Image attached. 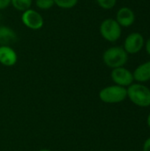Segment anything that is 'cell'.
I'll list each match as a JSON object with an SVG mask.
<instances>
[{
	"mask_svg": "<svg viewBox=\"0 0 150 151\" xmlns=\"http://www.w3.org/2000/svg\"><path fill=\"white\" fill-rule=\"evenodd\" d=\"M127 98L136 106L147 108L150 106V88L143 83H133L126 88Z\"/></svg>",
	"mask_w": 150,
	"mask_h": 151,
	"instance_id": "1",
	"label": "cell"
},
{
	"mask_svg": "<svg viewBox=\"0 0 150 151\" xmlns=\"http://www.w3.org/2000/svg\"><path fill=\"white\" fill-rule=\"evenodd\" d=\"M21 21L25 27L35 31L42 29L44 25V19L42 15L32 8L22 12Z\"/></svg>",
	"mask_w": 150,
	"mask_h": 151,
	"instance_id": "5",
	"label": "cell"
},
{
	"mask_svg": "<svg viewBox=\"0 0 150 151\" xmlns=\"http://www.w3.org/2000/svg\"><path fill=\"white\" fill-rule=\"evenodd\" d=\"M96 3L101 8L104 10H111L116 5L117 0H96Z\"/></svg>",
	"mask_w": 150,
	"mask_h": 151,
	"instance_id": "15",
	"label": "cell"
},
{
	"mask_svg": "<svg viewBox=\"0 0 150 151\" xmlns=\"http://www.w3.org/2000/svg\"><path fill=\"white\" fill-rule=\"evenodd\" d=\"M115 19L121 27H128L134 23L135 14L131 8L124 6L118 11Z\"/></svg>",
	"mask_w": 150,
	"mask_h": 151,
	"instance_id": "8",
	"label": "cell"
},
{
	"mask_svg": "<svg viewBox=\"0 0 150 151\" xmlns=\"http://www.w3.org/2000/svg\"><path fill=\"white\" fill-rule=\"evenodd\" d=\"M11 5V0H0V11L8 8Z\"/></svg>",
	"mask_w": 150,
	"mask_h": 151,
	"instance_id": "16",
	"label": "cell"
},
{
	"mask_svg": "<svg viewBox=\"0 0 150 151\" xmlns=\"http://www.w3.org/2000/svg\"><path fill=\"white\" fill-rule=\"evenodd\" d=\"M35 5L38 9L47 11L55 5L54 0H35Z\"/></svg>",
	"mask_w": 150,
	"mask_h": 151,
	"instance_id": "14",
	"label": "cell"
},
{
	"mask_svg": "<svg viewBox=\"0 0 150 151\" xmlns=\"http://www.w3.org/2000/svg\"><path fill=\"white\" fill-rule=\"evenodd\" d=\"M145 45L144 37L141 33L133 32L129 34L124 42V50L127 54H137L140 52Z\"/></svg>",
	"mask_w": 150,
	"mask_h": 151,
	"instance_id": "7",
	"label": "cell"
},
{
	"mask_svg": "<svg viewBox=\"0 0 150 151\" xmlns=\"http://www.w3.org/2000/svg\"><path fill=\"white\" fill-rule=\"evenodd\" d=\"M145 47H146V51H147V53L149 54V56L150 57V37L147 40Z\"/></svg>",
	"mask_w": 150,
	"mask_h": 151,
	"instance_id": "18",
	"label": "cell"
},
{
	"mask_svg": "<svg viewBox=\"0 0 150 151\" xmlns=\"http://www.w3.org/2000/svg\"><path fill=\"white\" fill-rule=\"evenodd\" d=\"M99 98L104 104H116L124 102L127 98L126 88L111 85L102 88L99 92Z\"/></svg>",
	"mask_w": 150,
	"mask_h": 151,
	"instance_id": "3",
	"label": "cell"
},
{
	"mask_svg": "<svg viewBox=\"0 0 150 151\" xmlns=\"http://www.w3.org/2000/svg\"><path fill=\"white\" fill-rule=\"evenodd\" d=\"M103 63L110 68L114 69L125 66L128 61V54L120 46H113L107 49L103 54Z\"/></svg>",
	"mask_w": 150,
	"mask_h": 151,
	"instance_id": "2",
	"label": "cell"
},
{
	"mask_svg": "<svg viewBox=\"0 0 150 151\" xmlns=\"http://www.w3.org/2000/svg\"><path fill=\"white\" fill-rule=\"evenodd\" d=\"M54 2L55 5H57L58 8L68 10L75 7L78 4L79 0H54Z\"/></svg>",
	"mask_w": 150,
	"mask_h": 151,
	"instance_id": "13",
	"label": "cell"
},
{
	"mask_svg": "<svg viewBox=\"0 0 150 151\" xmlns=\"http://www.w3.org/2000/svg\"><path fill=\"white\" fill-rule=\"evenodd\" d=\"M111 78L115 85L124 88H127L134 82L133 73L124 66L112 69Z\"/></svg>",
	"mask_w": 150,
	"mask_h": 151,
	"instance_id": "6",
	"label": "cell"
},
{
	"mask_svg": "<svg viewBox=\"0 0 150 151\" xmlns=\"http://www.w3.org/2000/svg\"><path fill=\"white\" fill-rule=\"evenodd\" d=\"M17 34L10 27L0 25V46H11L17 42Z\"/></svg>",
	"mask_w": 150,
	"mask_h": 151,
	"instance_id": "10",
	"label": "cell"
},
{
	"mask_svg": "<svg viewBox=\"0 0 150 151\" xmlns=\"http://www.w3.org/2000/svg\"><path fill=\"white\" fill-rule=\"evenodd\" d=\"M134 81L145 83L150 81V60L139 65L133 72Z\"/></svg>",
	"mask_w": 150,
	"mask_h": 151,
	"instance_id": "11",
	"label": "cell"
},
{
	"mask_svg": "<svg viewBox=\"0 0 150 151\" xmlns=\"http://www.w3.org/2000/svg\"><path fill=\"white\" fill-rule=\"evenodd\" d=\"M102 37L110 42H117L122 34V27L115 19L108 18L102 21L99 27Z\"/></svg>",
	"mask_w": 150,
	"mask_h": 151,
	"instance_id": "4",
	"label": "cell"
},
{
	"mask_svg": "<svg viewBox=\"0 0 150 151\" xmlns=\"http://www.w3.org/2000/svg\"><path fill=\"white\" fill-rule=\"evenodd\" d=\"M147 125H148L149 128V129H150V112H149V113L148 117H147Z\"/></svg>",
	"mask_w": 150,
	"mask_h": 151,
	"instance_id": "19",
	"label": "cell"
},
{
	"mask_svg": "<svg viewBox=\"0 0 150 151\" xmlns=\"http://www.w3.org/2000/svg\"><path fill=\"white\" fill-rule=\"evenodd\" d=\"M39 151H51L50 150H48V149H42V150H40Z\"/></svg>",
	"mask_w": 150,
	"mask_h": 151,
	"instance_id": "20",
	"label": "cell"
},
{
	"mask_svg": "<svg viewBox=\"0 0 150 151\" xmlns=\"http://www.w3.org/2000/svg\"><path fill=\"white\" fill-rule=\"evenodd\" d=\"M18 61L17 52L11 46H0V64L4 66H13Z\"/></svg>",
	"mask_w": 150,
	"mask_h": 151,
	"instance_id": "9",
	"label": "cell"
},
{
	"mask_svg": "<svg viewBox=\"0 0 150 151\" xmlns=\"http://www.w3.org/2000/svg\"><path fill=\"white\" fill-rule=\"evenodd\" d=\"M142 151H150V137L145 140L142 145Z\"/></svg>",
	"mask_w": 150,
	"mask_h": 151,
	"instance_id": "17",
	"label": "cell"
},
{
	"mask_svg": "<svg viewBox=\"0 0 150 151\" xmlns=\"http://www.w3.org/2000/svg\"><path fill=\"white\" fill-rule=\"evenodd\" d=\"M33 0H11V5L19 12H25L31 8Z\"/></svg>",
	"mask_w": 150,
	"mask_h": 151,
	"instance_id": "12",
	"label": "cell"
}]
</instances>
